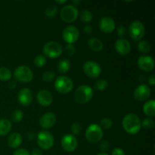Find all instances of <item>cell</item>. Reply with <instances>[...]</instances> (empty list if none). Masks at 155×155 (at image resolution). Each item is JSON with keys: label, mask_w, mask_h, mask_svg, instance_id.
<instances>
[{"label": "cell", "mask_w": 155, "mask_h": 155, "mask_svg": "<svg viewBox=\"0 0 155 155\" xmlns=\"http://www.w3.org/2000/svg\"><path fill=\"white\" fill-rule=\"evenodd\" d=\"M61 147L67 152H73L75 151L78 145L77 139L74 135L67 134L62 137L61 141Z\"/></svg>", "instance_id": "obj_12"}, {"label": "cell", "mask_w": 155, "mask_h": 155, "mask_svg": "<svg viewBox=\"0 0 155 155\" xmlns=\"http://www.w3.org/2000/svg\"><path fill=\"white\" fill-rule=\"evenodd\" d=\"M8 85V88H10L11 89H15L17 86V83L15 81H10Z\"/></svg>", "instance_id": "obj_45"}, {"label": "cell", "mask_w": 155, "mask_h": 155, "mask_svg": "<svg viewBox=\"0 0 155 155\" xmlns=\"http://www.w3.org/2000/svg\"><path fill=\"white\" fill-rule=\"evenodd\" d=\"M78 16V9L73 5H67L64 6L60 12V17L61 20L68 24L74 22L77 19Z\"/></svg>", "instance_id": "obj_6"}, {"label": "cell", "mask_w": 155, "mask_h": 155, "mask_svg": "<svg viewBox=\"0 0 155 155\" xmlns=\"http://www.w3.org/2000/svg\"><path fill=\"white\" fill-rule=\"evenodd\" d=\"M54 78H55V74L50 71H45L42 76V79L44 82H51L54 80Z\"/></svg>", "instance_id": "obj_33"}, {"label": "cell", "mask_w": 155, "mask_h": 155, "mask_svg": "<svg viewBox=\"0 0 155 155\" xmlns=\"http://www.w3.org/2000/svg\"><path fill=\"white\" fill-rule=\"evenodd\" d=\"M73 3H74V5H73L74 6H77V5H78L79 4H80V3H81V1H80V0H77V1H75V0H74V1H73Z\"/></svg>", "instance_id": "obj_46"}, {"label": "cell", "mask_w": 155, "mask_h": 155, "mask_svg": "<svg viewBox=\"0 0 155 155\" xmlns=\"http://www.w3.org/2000/svg\"><path fill=\"white\" fill-rule=\"evenodd\" d=\"M80 15V18L81 21L83 23H89L92 21L93 15H92V12L89 10H83L80 13H79Z\"/></svg>", "instance_id": "obj_27"}, {"label": "cell", "mask_w": 155, "mask_h": 155, "mask_svg": "<svg viewBox=\"0 0 155 155\" xmlns=\"http://www.w3.org/2000/svg\"><path fill=\"white\" fill-rule=\"evenodd\" d=\"M99 28L105 33H110L116 28V24L110 17H103L99 21Z\"/></svg>", "instance_id": "obj_16"}, {"label": "cell", "mask_w": 155, "mask_h": 155, "mask_svg": "<svg viewBox=\"0 0 155 155\" xmlns=\"http://www.w3.org/2000/svg\"><path fill=\"white\" fill-rule=\"evenodd\" d=\"M111 155H125V151L120 148H115L112 151Z\"/></svg>", "instance_id": "obj_40"}, {"label": "cell", "mask_w": 155, "mask_h": 155, "mask_svg": "<svg viewBox=\"0 0 155 155\" xmlns=\"http://www.w3.org/2000/svg\"><path fill=\"white\" fill-rule=\"evenodd\" d=\"M54 88L59 93L67 94L74 88V83L70 77L67 76H60L54 82Z\"/></svg>", "instance_id": "obj_8"}, {"label": "cell", "mask_w": 155, "mask_h": 155, "mask_svg": "<svg viewBox=\"0 0 155 155\" xmlns=\"http://www.w3.org/2000/svg\"><path fill=\"white\" fill-rule=\"evenodd\" d=\"M83 71L89 78H98L101 73V68L99 64L93 61H88L83 64Z\"/></svg>", "instance_id": "obj_10"}, {"label": "cell", "mask_w": 155, "mask_h": 155, "mask_svg": "<svg viewBox=\"0 0 155 155\" xmlns=\"http://www.w3.org/2000/svg\"><path fill=\"white\" fill-rule=\"evenodd\" d=\"M22 143V136L20 133H14L10 135L8 139V145L10 148L16 149L19 148L20 145Z\"/></svg>", "instance_id": "obj_20"}, {"label": "cell", "mask_w": 155, "mask_h": 155, "mask_svg": "<svg viewBox=\"0 0 155 155\" xmlns=\"http://www.w3.org/2000/svg\"><path fill=\"white\" fill-rule=\"evenodd\" d=\"M103 135H104L103 130L100 127L99 125L96 124H90L87 127L86 133H85V136L88 142L92 144L101 142L103 138Z\"/></svg>", "instance_id": "obj_3"}, {"label": "cell", "mask_w": 155, "mask_h": 155, "mask_svg": "<svg viewBox=\"0 0 155 155\" xmlns=\"http://www.w3.org/2000/svg\"><path fill=\"white\" fill-rule=\"evenodd\" d=\"M36 100L40 105L43 107H48L51 105L53 101L52 95L45 89H42L39 91L36 95Z\"/></svg>", "instance_id": "obj_18"}, {"label": "cell", "mask_w": 155, "mask_h": 155, "mask_svg": "<svg viewBox=\"0 0 155 155\" xmlns=\"http://www.w3.org/2000/svg\"><path fill=\"white\" fill-rule=\"evenodd\" d=\"M134 98L138 101H145L151 96V89L145 84H142L136 88L133 93Z\"/></svg>", "instance_id": "obj_13"}, {"label": "cell", "mask_w": 155, "mask_h": 155, "mask_svg": "<svg viewBox=\"0 0 155 155\" xmlns=\"http://www.w3.org/2000/svg\"><path fill=\"white\" fill-rule=\"evenodd\" d=\"M108 86V83L107 80H104V79H100V80H97L94 85V88L95 90L97 91H104Z\"/></svg>", "instance_id": "obj_28"}, {"label": "cell", "mask_w": 155, "mask_h": 155, "mask_svg": "<svg viewBox=\"0 0 155 155\" xmlns=\"http://www.w3.org/2000/svg\"><path fill=\"white\" fill-rule=\"evenodd\" d=\"M12 71L10 69L5 67L0 68V80L1 81H8L12 78Z\"/></svg>", "instance_id": "obj_25"}, {"label": "cell", "mask_w": 155, "mask_h": 155, "mask_svg": "<svg viewBox=\"0 0 155 155\" xmlns=\"http://www.w3.org/2000/svg\"><path fill=\"white\" fill-rule=\"evenodd\" d=\"M18 99L20 104L23 106H28L33 101V94L27 88H23L18 95Z\"/></svg>", "instance_id": "obj_19"}, {"label": "cell", "mask_w": 155, "mask_h": 155, "mask_svg": "<svg viewBox=\"0 0 155 155\" xmlns=\"http://www.w3.org/2000/svg\"><path fill=\"white\" fill-rule=\"evenodd\" d=\"M82 130L81 125H80L79 123L76 122L71 125V132L73 133V134L74 135H79L80 133Z\"/></svg>", "instance_id": "obj_35"}, {"label": "cell", "mask_w": 155, "mask_h": 155, "mask_svg": "<svg viewBox=\"0 0 155 155\" xmlns=\"http://www.w3.org/2000/svg\"><path fill=\"white\" fill-rule=\"evenodd\" d=\"M143 111L146 116L154 117L155 116V101L154 99L149 100L144 104Z\"/></svg>", "instance_id": "obj_23"}, {"label": "cell", "mask_w": 155, "mask_h": 155, "mask_svg": "<svg viewBox=\"0 0 155 155\" xmlns=\"http://www.w3.org/2000/svg\"><path fill=\"white\" fill-rule=\"evenodd\" d=\"M33 63L37 68H42L46 64V58L44 54H39L34 58Z\"/></svg>", "instance_id": "obj_30"}, {"label": "cell", "mask_w": 155, "mask_h": 155, "mask_svg": "<svg viewBox=\"0 0 155 155\" xmlns=\"http://www.w3.org/2000/svg\"><path fill=\"white\" fill-rule=\"evenodd\" d=\"M37 144L42 150H49L53 147L54 139L52 135L48 131H41L37 135Z\"/></svg>", "instance_id": "obj_9"}, {"label": "cell", "mask_w": 155, "mask_h": 155, "mask_svg": "<svg viewBox=\"0 0 155 155\" xmlns=\"http://www.w3.org/2000/svg\"><path fill=\"white\" fill-rule=\"evenodd\" d=\"M128 31L130 37L136 42L142 40L145 34V26L139 21H133L129 27Z\"/></svg>", "instance_id": "obj_7"}, {"label": "cell", "mask_w": 155, "mask_h": 155, "mask_svg": "<svg viewBox=\"0 0 155 155\" xmlns=\"http://www.w3.org/2000/svg\"><path fill=\"white\" fill-rule=\"evenodd\" d=\"M76 51L75 46L73 44H68L65 47V52L68 56H73Z\"/></svg>", "instance_id": "obj_36"}, {"label": "cell", "mask_w": 155, "mask_h": 155, "mask_svg": "<svg viewBox=\"0 0 155 155\" xmlns=\"http://www.w3.org/2000/svg\"><path fill=\"white\" fill-rule=\"evenodd\" d=\"M100 127L101 129H104V130H109V129L111 128V127L113 126V121L110 118L105 117L103 118L101 121H100Z\"/></svg>", "instance_id": "obj_32"}, {"label": "cell", "mask_w": 155, "mask_h": 155, "mask_svg": "<svg viewBox=\"0 0 155 155\" xmlns=\"http://www.w3.org/2000/svg\"><path fill=\"white\" fill-rule=\"evenodd\" d=\"M42 51L44 55L47 56L49 58H57L63 53V47L58 42L49 41L44 45Z\"/></svg>", "instance_id": "obj_4"}, {"label": "cell", "mask_w": 155, "mask_h": 155, "mask_svg": "<svg viewBox=\"0 0 155 155\" xmlns=\"http://www.w3.org/2000/svg\"><path fill=\"white\" fill-rule=\"evenodd\" d=\"M94 91L92 87L87 85H82L79 86L74 93V99L77 103L84 104L90 101L93 97Z\"/></svg>", "instance_id": "obj_2"}, {"label": "cell", "mask_w": 155, "mask_h": 155, "mask_svg": "<svg viewBox=\"0 0 155 155\" xmlns=\"http://www.w3.org/2000/svg\"><path fill=\"white\" fill-rule=\"evenodd\" d=\"M126 33H127V29L124 26H119L117 28V34L120 38H123V36H125Z\"/></svg>", "instance_id": "obj_37"}, {"label": "cell", "mask_w": 155, "mask_h": 155, "mask_svg": "<svg viewBox=\"0 0 155 155\" xmlns=\"http://www.w3.org/2000/svg\"><path fill=\"white\" fill-rule=\"evenodd\" d=\"M154 127V120L151 118H145L142 122V127L145 130H151Z\"/></svg>", "instance_id": "obj_34"}, {"label": "cell", "mask_w": 155, "mask_h": 155, "mask_svg": "<svg viewBox=\"0 0 155 155\" xmlns=\"http://www.w3.org/2000/svg\"><path fill=\"white\" fill-rule=\"evenodd\" d=\"M96 155H109V154H107V153H105V152H101V153H99V154H98Z\"/></svg>", "instance_id": "obj_48"}, {"label": "cell", "mask_w": 155, "mask_h": 155, "mask_svg": "<svg viewBox=\"0 0 155 155\" xmlns=\"http://www.w3.org/2000/svg\"><path fill=\"white\" fill-rule=\"evenodd\" d=\"M30 155H42V151L39 148H34L32 150Z\"/></svg>", "instance_id": "obj_42"}, {"label": "cell", "mask_w": 155, "mask_h": 155, "mask_svg": "<svg viewBox=\"0 0 155 155\" xmlns=\"http://www.w3.org/2000/svg\"><path fill=\"white\" fill-rule=\"evenodd\" d=\"M56 120H57V117H56L55 114L51 112H48L42 115L39 119V125L42 128L45 129H50L55 124Z\"/></svg>", "instance_id": "obj_17"}, {"label": "cell", "mask_w": 155, "mask_h": 155, "mask_svg": "<svg viewBox=\"0 0 155 155\" xmlns=\"http://www.w3.org/2000/svg\"><path fill=\"white\" fill-rule=\"evenodd\" d=\"M34 137H35V134L33 133H32V132H30V133H27V139H28V140L32 141L33 139H34Z\"/></svg>", "instance_id": "obj_44"}, {"label": "cell", "mask_w": 155, "mask_h": 155, "mask_svg": "<svg viewBox=\"0 0 155 155\" xmlns=\"http://www.w3.org/2000/svg\"><path fill=\"white\" fill-rule=\"evenodd\" d=\"M83 31H84V33H86V34H91V33H92V27H91L90 25H89V24H87V25L85 26L84 28H83Z\"/></svg>", "instance_id": "obj_41"}, {"label": "cell", "mask_w": 155, "mask_h": 155, "mask_svg": "<svg viewBox=\"0 0 155 155\" xmlns=\"http://www.w3.org/2000/svg\"><path fill=\"white\" fill-rule=\"evenodd\" d=\"M148 83L151 86H154L155 85V75L154 74H152L149 77V79H148Z\"/></svg>", "instance_id": "obj_43"}, {"label": "cell", "mask_w": 155, "mask_h": 155, "mask_svg": "<svg viewBox=\"0 0 155 155\" xmlns=\"http://www.w3.org/2000/svg\"><path fill=\"white\" fill-rule=\"evenodd\" d=\"M138 49L141 53L147 54L151 51V45L146 40H140L138 43Z\"/></svg>", "instance_id": "obj_26"}, {"label": "cell", "mask_w": 155, "mask_h": 155, "mask_svg": "<svg viewBox=\"0 0 155 155\" xmlns=\"http://www.w3.org/2000/svg\"><path fill=\"white\" fill-rule=\"evenodd\" d=\"M109 142L106 140H102L100 142V145H99V148L102 151H106L109 149Z\"/></svg>", "instance_id": "obj_38"}, {"label": "cell", "mask_w": 155, "mask_h": 155, "mask_svg": "<svg viewBox=\"0 0 155 155\" xmlns=\"http://www.w3.org/2000/svg\"><path fill=\"white\" fill-rule=\"evenodd\" d=\"M71 68V62L68 59L63 58L59 61L58 63V71L60 74H64L67 72H68Z\"/></svg>", "instance_id": "obj_24"}, {"label": "cell", "mask_w": 155, "mask_h": 155, "mask_svg": "<svg viewBox=\"0 0 155 155\" xmlns=\"http://www.w3.org/2000/svg\"><path fill=\"white\" fill-rule=\"evenodd\" d=\"M14 77L17 81L20 83H27L32 81L33 74L32 70L26 65L18 66L14 71Z\"/></svg>", "instance_id": "obj_5"}, {"label": "cell", "mask_w": 155, "mask_h": 155, "mask_svg": "<svg viewBox=\"0 0 155 155\" xmlns=\"http://www.w3.org/2000/svg\"><path fill=\"white\" fill-rule=\"evenodd\" d=\"M12 124L9 120L0 119V136H5L8 134L12 130Z\"/></svg>", "instance_id": "obj_22"}, {"label": "cell", "mask_w": 155, "mask_h": 155, "mask_svg": "<svg viewBox=\"0 0 155 155\" xmlns=\"http://www.w3.org/2000/svg\"><path fill=\"white\" fill-rule=\"evenodd\" d=\"M56 3H58V4H64L65 2H66V0H63V1H55Z\"/></svg>", "instance_id": "obj_47"}, {"label": "cell", "mask_w": 155, "mask_h": 155, "mask_svg": "<svg viewBox=\"0 0 155 155\" xmlns=\"http://www.w3.org/2000/svg\"><path fill=\"white\" fill-rule=\"evenodd\" d=\"M58 13V8L56 5H49L45 11V15L48 18H53Z\"/></svg>", "instance_id": "obj_29"}, {"label": "cell", "mask_w": 155, "mask_h": 155, "mask_svg": "<svg viewBox=\"0 0 155 155\" xmlns=\"http://www.w3.org/2000/svg\"><path fill=\"white\" fill-rule=\"evenodd\" d=\"M124 130L130 135H136L142 128V121L136 114L130 113L126 115L122 121Z\"/></svg>", "instance_id": "obj_1"}, {"label": "cell", "mask_w": 155, "mask_h": 155, "mask_svg": "<svg viewBox=\"0 0 155 155\" xmlns=\"http://www.w3.org/2000/svg\"><path fill=\"white\" fill-rule=\"evenodd\" d=\"M13 155H30V153L25 148H18L13 153Z\"/></svg>", "instance_id": "obj_39"}, {"label": "cell", "mask_w": 155, "mask_h": 155, "mask_svg": "<svg viewBox=\"0 0 155 155\" xmlns=\"http://www.w3.org/2000/svg\"><path fill=\"white\" fill-rule=\"evenodd\" d=\"M114 48L117 52L120 55H127L131 51V45L127 39L124 38H119L115 42Z\"/></svg>", "instance_id": "obj_15"}, {"label": "cell", "mask_w": 155, "mask_h": 155, "mask_svg": "<svg viewBox=\"0 0 155 155\" xmlns=\"http://www.w3.org/2000/svg\"><path fill=\"white\" fill-rule=\"evenodd\" d=\"M80 36L78 28L74 25L67 26L62 32V38L68 44H73L77 42Z\"/></svg>", "instance_id": "obj_11"}, {"label": "cell", "mask_w": 155, "mask_h": 155, "mask_svg": "<svg viewBox=\"0 0 155 155\" xmlns=\"http://www.w3.org/2000/svg\"><path fill=\"white\" fill-rule=\"evenodd\" d=\"M88 45L92 51H96V52L101 51L104 48V44L102 41L95 37L90 38L88 40Z\"/></svg>", "instance_id": "obj_21"}, {"label": "cell", "mask_w": 155, "mask_h": 155, "mask_svg": "<svg viewBox=\"0 0 155 155\" xmlns=\"http://www.w3.org/2000/svg\"><path fill=\"white\" fill-rule=\"evenodd\" d=\"M23 117H24V113H23L22 110H19V109L14 110L12 114V120L15 123L21 122Z\"/></svg>", "instance_id": "obj_31"}, {"label": "cell", "mask_w": 155, "mask_h": 155, "mask_svg": "<svg viewBox=\"0 0 155 155\" xmlns=\"http://www.w3.org/2000/svg\"><path fill=\"white\" fill-rule=\"evenodd\" d=\"M137 64L139 68L145 72H151L154 69V61L152 57L148 55H142L138 58Z\"/></svg>", "instance_id": "obj_14"}]
</instances>
